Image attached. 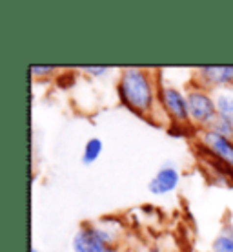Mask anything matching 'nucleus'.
<instances>
[{
  "instance_id": "2",
  "label": "nucleus",
  "mask_w": 233,
  "mask_h": 252,
  "mask_svg": "<svg viewBox=\"0 0 233 252\" xmlns=\"http://www.w3.org/2000/svg\"><path fill=\"white\" fill-rule=\"evenodd\" d=\"M109 241V234L93 227H84L73 238V249L75 252H113Z\"/></svg>"
},
{
  "instance_id": "10",
  "label": "nucleus",
  "mask_w": 233,
  "mask_h": 252,
  "mask_svg": "<svg viewBox=\"0 0 233 252\" xmlns=\"http://www.w3.org/2000/svg\"><path fill=\"white\" fill-rule=\"evenodd\" d=\"M211 125H213V132L221 133L224 137H230L233 133V123L232 121H228L224 115H219V117H215L211 121Z\"/></svg>"
},
{
  "instance_id": "14",
  "label": "nucleus",
  "mask_w": 233,
  "mask_h": 252,
  "mask_svg": "<svg viewBox=\"0 0 233 252\" xmlns=\"http://www.w3.org/2000/svg\"><path fill=\"white\" fill-rule=\"evenodd\" d=\"M53 69H55V66H31L33 73H50Z\"/></svg>"
},
{
  "instance_id": "4",
  "label": "nucleus",
  "mask_w": 233,
  "mask_h": 252,
  "mask_svg": "<svg viewBox=\"0 0 233 252\" xmlns=\"http://www.w3.org/2000/svg\"><path fill=\"white\" fill-rule=\"evenodd\" d=\"M164 104L177 121H186L188 119V99H184L181 92L175 88H166L164 90Z\"/></svg>"
},
{
  "instance_id": "11",
  "label": "nucleus",
  "mask_w": 233,
  "mask_h": 252,
  "mask_svg": "<svg viewBox=\"0 0 233 252\" xmlns=\"http://www.w3.org/2000/svg\"><path fill=\"white\" fill-rule=\"evenodd\" d=\"M217 106H219V110H221V115H224L228 121H232L233 123V99L232 97L221 95V97L217 99Z\"/></svg>"
},
{
  "instance_id": "16",
  "label": "nucleus",
  "mask_w": 233,
  "mask_h": 252,
  "mask_svg": "<svg viewBox=\"0 0 233 252\" xmlns=\"http://www.w3.org/2000/svg\"><path fill=\"white\" fill-rule=\"evenodd\" d=\"M31 252H38V251H37V249H35V247H33V249H31Z\"/></svg>"
},
{
  "instance_id": "1",
  "label": "nucleus",
  "mask_w": 233,
  "mask_h": 252,
  "mask_svg": "<svg viewBox=\"0 0 233 252\" xmlns=\"http://www.w3.org/2000/svg\"><path fill=\"white\" fill-rule=\"evenodd\" d=\"M119 94L120 99L137 112H144L152 106V86H150L144 73L139 69H126L124 71L119 86Z\"/></svg>"
},
{
  "instance_id": "3",
  "label": "nucleus",
  "mask_w": 233,
  "mask_h": 252,
  "mask_svg": "<svg viewBox=\"0 0 233 252\" xmlns=\"http://www.w3.org/2000/svg\"><path fill=\"white\" fill-rule=\"evenodd\" d=\"M188 112L197 123H208L213 121L215 104L208 95L204 94H189L188 95Z\"/></svg>"
},
{
  "instance_id": "7",
  "label": "nucleus",
  "mask_w": 233,
  "mask_h": 252,
  "mask_svg": "<svg viewBox=\"0 0 233 252\" xmlns=\"http://www.w3.org/2000/svg\"><path fill=\"white\" fill-rule=\"evenodd\" d=\"M197 152H199V156H201L206 163L213 168L215 172H219V176H224L228 179H232L233 181V166L232 164H228L224 159H221L217 154H215L209 146H204V145H199L197 146Z\"/></svg>"
},
{
  "instance_id": "15",
  "label": "nucleus",
  "mask_w": 233,
  "mask_h": 252,
  "mask_svg": "<svg viewBox=\"0 0 233 252\" xmlns=\"http://www.w3.org/2000/svg\"><path fill=\"white\" fill-rule=\"evenodd\" d=\"M86 69V71H88V73H95V75H102V73H104V71H106V66H102V68H91V66H88V68H84Z\"/></svg>"
},
{
  "instance_id": "12",
  "label": "nucleus",
  "mask_w": 233,
  "mask_h": 252,
  "mask_svg": "<svg viewBox=\"0 0 233 252\" xmlns=\"http://www.w3.org/2000/svg\"><path fill=\"white\" fill-rule=\"evenodd\" d=\"M213 252H233V238L219 236L213 243Z\"/></svg>"
},
{
  "instance_id": "5",
  "label": "nucleus",
  "mask_w": 233,
  "mask_h": 252,
  "mask_svg": "<svg viewBox=\"0 0 233 252\" xmlns=\"http://www.w3.org/2000/svg\"><path fill=\"white\" fill-rule=\"evenodd\" d=\"M204 141H206V145H208L219 158L224 159L228 164L233 166V143L230 141V137H224L221 133L209 130V132H206Z\"/></svg>"
},
{
  "instance_id": "9",
  "label": "nucleus",
  "mask_w": 233,
  "mask_h": 252,
  "mask_svg": "<svg viewBox=\"0 0 233 252\" xmlns=\"http://www.w3.org/2000/svg\"><path fill=\"white\" fill-rule=\"evenodd\" d=\"M102 152V143L99 139H89L86 148H84V156H82V163L91 164L93 161H97V158L101 156Z\"/></svg>"
},
{
  "instance_id": "6",
  "label": "nucleus",
  "mask_w": 233,
  "mask_h": 252,
  "mask_svg": "<svg viewBox=\"0 0 233 252\" xmlns=\"http://www.w3.org/2000/svg\"><path fill=\"white\" fill-rule=\"evenodd\" d=\"M177 183H179V172L175 168H170L166 166L160 172H157V176L150 181V190L153 194H168L175 189Z\"/></svg>"
},
{
  "instance_id": "17",
  "label": "nucleus",
  "mask_w": 233,
  "mask_h": 252,
  "mask_svg": "<svg viewBox=\"0 0 233 252\" xmlns=\"http://www.w3.org/2000/svg\"><path fill=\"white\" fill-rule=\"evenodd\" d=\"M150 252H158V251H157V249H153V251H150Z\"/></svg>"
},
{
  "instance_id": "13",
  "label": "nucleus",
  "mask_w": 233,
  "mask_h": 252,
  "mask_svg": "<svg viewBox=\"0 0 233 252\" xmlns=\"http://www.w3.org/2000/svg\"><path fill=\"white\" fill-rule=\"evenodd\" d=\"M73 82H75V77L71 75V73H66V75L58 81V84H60L62 88H68V86H70V84H73Z\"/></svg>"
},
{
  "instance_id": "8",
  "label": "nucleus",
  "mask_w": 233,
  "mask_h": 252,
  "mask_svg": "<svg viewBox=\"0 0 233 252\" xmlns=\"http://www.w3.org/2000/svg\"><path fill=\"white\" fill-rule=\"evenodd\" d=\"M202 75L213 82L233 81V66H219V68H202Z\"/></svg>"
}]
</instances>
